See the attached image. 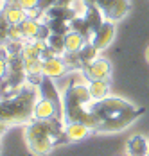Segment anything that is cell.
Wrapping results in <instances>:
<instances>
[{
    "label": "cell",
    "mask_w": 149,
    "mask_h": 156,
    "mask_svg": "<svg viewBox=\"0 0 149 156\" xmlns=\"http://www.w3.org/2000/svg\"><path fill=\"white\" fill-rule=\"evenodd\" d=\"M88 108L93 111V115L99 120V126L95 129L97 133L122 131L138 117H142L146 111V108H135L131 102L120 97H111V95L101 101H92Z\"/></svg>",
    "instance_id": "1"
},
{
    "label": "cell",
    "mask_w": 149,
    "mask_h": 156,
    "mask_svg": "<svg viewBox=\"0 0 149 156\" xmlns=\"http://www.w3.org/2000/svg\"><path fill=\"white\" fill-rule=\"evenodd\" d=\"M38 92L36 86H22L16 94L0 101V120L5 124H22L32 117Z\"/></svg>",
    "instance_id": "2"
},
{
    "label": "cell",
    "mask_w": 149,
    "mask_h": 156,
    "mask_svg": "<svg viewBox=\"0 0 149 156\" xmlns=\"http://www.w3.org/2000/svg\"><path fill=\"white\" fill-rule=\"evenodd\" d=\"M25 142L27 147L34 156H47L50 154L54 147V138L49 135L42 120H34L25 127Z\"/></svg>",
    "instance_id": "3"
},
{
    "label": "cell",
    "mask_w": 149,
    "mask_h": 156,
    "mask_svg": "<svg viewBox=\"0 0 149 156\" xmlns=\"http://www.w3.org/2000/svg\"><path fill=\"white\" fill-rule=\"evenodd\" d=\"M92 94L88 90V84H72L65 88L63 94V113L70 111L79 106H90L92 104Z\"/></svg>",
    "instance_id": "4"
},
{
    "label": "cell",
    "mask_w": 149,
    "mask_h": 156,
    "mask_svg": "<svg viewBox=\"0 0 149 156\" xmlns=\"http://www.w3.org/2000/svg\"><path fill=\"white\" fill-rule=\"evenodd\" d=\"M97 5L106 20L111 22L122 20L129 11V0H97Z\"/></svg>",
    "instance_id": "5"
},
{
    "label": "cell",
    "mask_w": 149,
    "mask_h": 156,
    "mask_svg": "<svg viewBox=\"0 0 149 156\" xmlns=\"http://www.w3.org/2000/svg\"><path fill=\"white\" fill-rule=\"evenodd\" d=\"M83 72L88 77V81H108L111 76V65L104 58H97L92 63L85 65Z\"/></svg>",
    "instance_id": "6"
},
{
    "label": "cell",
    "mask_w": 149,
    "mask_h": 156,
    "mask_svg": "<svg viewBox=\"0 0 149 156\" xmlns=\"http://www.w3.org/2000/svg\"><path fill=\"white\" fill-rule=\"evenodd\" d=\"M38 88H40V97L50 101L56 106V115L60 119H63V99H61V95L58 92V88H56V84H54V81L50 77H43L42 84Z\"/></svg>",
    "instance_id": "7"
},
{
    "label": "cell",
    "mask_w": 149,
    "mask_h": 156,
    "mask_svg": "<svg viewBox=\"0 0 149 156\" xmlns=\"http://www.w3.org/2000/svg\"><path fill=\"white\" fill-rule=\"evenodd\" d=\"M113 38H115V22L106 20L104 23H103V25H101L95 32H93V34H92L90 41L99 48V50H104V48H108L110 45H111Z\"/></svg>",
    "instance_id": "8"
},
{
    "label": "cell",
    "mask_w": 149,
    "mask_h": 156,
    "mask_svg": "<svg viewBox=\"0 0 149 156\" xmlns=\"http://www.w3.org/2000/svg\"><path fill=\"white\" fill-rule=\"evenodd\" d=\"M67 63L63 58L56 56V58H50V59H45L43 61V76L50 79H61L67 76Z\"/></svg>",
    "instance_id": "9"
},
{
    "label": "cell",
    "mask_w": 149,
    "mask_h": 156,
    "mask_svg": "<svg viewBox=\"0 0 149 156\" xmlns=\"http://www.w3.org/2000/svg\"><path fill=\"white\" fill-rule=\"evenodd\" d=\"M75 16H79L77 9L74 7H63V5H52L50 9L45 11L47 20H63V22H72Z\"/></svg>",
    "instance_id": "10"
},
{
    "label": "cell",
    "mask_w": 149,
    "mask_h": 156,
    "mask_svg": "<svg viewBox=\"0 0 149 156\" xmlns=\"http://www.w3.org/2000/svg\"><path fill=\"white\" fill-rule=\"evenodd\" d=\"M2 15L7 20L9 25H20V23L27 18V11L22 9L16 2H13V4H7V5L2 9Z\"/></svg>",
    "instance_id": "11"
},
{
    "label": "cell",
    "mask_w": 149,
    "mask_h": 156,
    "mask_svg": "<svg viewBox=\"0 0 149 156\" xmlns=\"http://www.w3.org/2000/svg\"><path fill=\"white\" fill-rule=\"evenodd\" d=\"M54 115H56V106H54L50 101L40 97V99L36 101V104H34L32 117H34L36 120H45V119H50V117H54ZM56 117H58V115H56Z\"/></svg>",
    "instance_id": "12"
},
{
    "label": "cell",
    "mask_w": 149,
    "mask_h": 156,
    "mask_svg": "<svg viewBox=\"0 0 149 156\" xmlns=\"http://www.w3.org/2000/svg\"><path fill=\"white\" fill-rule=\"evenodd\" d=\"M128 156H149V142L140 135L131 136L128 142Z\"/></svg>",
    "instance_id": "13"
},
{
    "label": "cell",
    "mask_w": 149,
    "mask_h": 156,
    "mask_svg": "<svg viewBox=\"0 0 149 156\" xmlns=\"http://www.w3.org/2000/svg\"><path fill=\"white\" fill-rule=\"evenodd\" d=\"M85 20H86V23L90 25V29L92 32H95L103 23L106 22L104 15H103V11L99 9V5H90V7H85Z\"/></svg>",
    "instance_id": "14"
},
{
    "label": "cell",
    "mask_w": 149,
    "mask_h": 156,
    "mask_svg": "<svg viewBox=\"0 0 149 156\" xmlns=\"http://www.w3.org/2000/svg\"><path fill=\"white\" fill-rule=\"evenodd\" d=\"M90 131H92L90 127H86L85 124H79V122H70V124L65 126V133H67L68 142L83 140V138H86V136H88Z\"/></svg>",
    "instance_id": "15"
},
{
    "label": "cell",
    "mask_w": 149,
    "mask_h": 156,
    "mask_svg": "<svg viewBox=\"0 0 149 156\" xmlns=\"http://www.w3.org/2000/svg\"><path fill=\"white\" fill-rule=\"evenodd\" d=\"M86 38L75 31H68L65 34V52H79L85 45Z\"/></svg>",
    "instance_id": "16"
},
{
    "label": "cell",
    "mask_w": 149,
    "mask_h": 156,
    "mask_svg": "<svg viewBox=\"0 0 149 156\" xmlns=\"http://www.w3.org/2000/svg\"><path fill=\"white\" fill-rule=\"evenodd\" d=\"M43 122V126H45V129L49 131V135L56 140L58 136H61L63 133H65V120L63 119H60V117H50V119H45V120H42Z\"/></svg>",
    "instance_id": "17"
},
{
    "label": "cell",
    "mask_w": 149,
    "mask_h": 156,
    "mask_svg": "<svg viewBox=\"0 0 149 156\" xmlns=\"http://www.w3.org/2000/svg\"><path fill=\"white\" fill-rule=\"evenodd\" d=\"M88 90L93 101H101L110 97V84L108 81H88Z\"/></svg>",
    "instance_id": "18"
},
{
    "label": "cell",
    "mask_w": 149,
    "mask_h": 156,
    "mask_svg": "<svg viewBox=\"0 0 149 156\" xmlns=\"http://www.w3.org/2000/svg\"><path fill=\"white\" fill-rule=\"evenodd\" d=\"M20 29H22V34H24L25 40H34L36 34H38V29H40V20L27 16V18L20 23Z\"/></svg>",
    "instance_id": "19"
},
{
    "label": "cell",
    "mask_w": 149,
    "mask_h": 156,
    "mask_svg": "<svg viewBox=\"0 0 149 156\" xmlns=\"http://www.w3.org/2000/svg\"><path fill=\"white\" fill-rule=\"evenodd\" d=\"M97 52H99V48L95 47L90 40H86L85 45L81 47V50L77 52V54H79V59H81V63H83V66L88 65V63H92L93 59H97Z\"/></svg>",
    "instance_id": "20"
},
{
    "label": "cell",
    "mask_w": 149,
    "mask_h": 156,
    "mask_svg": "<svg viewBox=\"0 0 149 156\" xmlns=\"http://www.w3.org/2000/svg\"><path fill=\"white\" fill-rule=\"evenodd\" d=\"M70 31H75V32H79V34H83L86 40H90L92 38V29H90V25L86 23V20H85V16L83 15H79V16H75L74 20L70 22Z\"/></svg>",
    "instance_id": "21"
},
{
    "label": "cell",
    "mask_w": 149,
    "mask_h": 156,
    "mask_svg": "<svg viewBox=\"0 0 149 156\" xmlns=\"http://www.w3.org/2000/svg\"><path fill=\"white\" fill-rule=\"evenodd\" d=\"M45 23L49 25V29L52 34H61L65 36L70 31V22H63V20H45Z\"/></svg>",
    "instance_id": "22"
},
{
    "label": "cell",
    "mask_w": 149,
    "mask_h": 156,
    "mask_svg": "<svg viewBox=\"0 0 149 156\" xmlns=\"http://www.w3.org/2000/svg\"><path fill=\"white\" fill-rule=\"evenodd\" d=\"M24 70L25 74H43V59L34 58V59H24Z\"/></svg>",
    "instance_id": "23"
},
{
    "label": "cell",
    "mask_w": 149,
    "mask_h": 156,
    "mask_svg": "<svg viewBox=\"0 0 149 156\" xmlns=\"http://www.w3.org/2000/svg\"><path fill=\"white\" fill-rule=\"evenodd\" d=\"M49 47H52L58 54H65V36L61 34H50L49 40H47Z\"/></svg>",
    "instance_id": "24"
},
{
    "label": "cell",
    "mask_w": 149,
    "mask_h": 156,
    "mask_svg": "<svg viewBox=\"0 0 149 156\" xmlns=\"http://www.w3.org/2000/svg\"><path fill=\"white\" fill-rule=\"evenodd\" d=\"M7 41H25L20 25H9V29H7Z\"/></svg>",
    "instance_id": "25"
},
{
    "label": "cell",
    "mask_w": 149,
    "mask_h": 156,
    "mask_svg": "<svg viewBox=\"0 0 149 156\" xmlns=\"http://www.w3.org/2000/svg\"><path fill=\"white\" fill-rule=\"evenodd\" d=\"M7 29H9V23H7V20L4 18L2 11H0V45L7 43Z\"/></svg>",
    "instance_id": "26"
},
{
    "label": "cell",
    "mask_w": 149,
    "mask_h": 156,
    "mask_svg": "<svg viewBox=\"0 0 149 156\" xmlns=\"http://www.w3.org/2000/svg\"><path fill=\"white\" fill-rule=\"evenodd\" d=\"M15 2L22 9H25L27 13L32 11V9H38V4H40V0H15Z\"/></svg>",
    "instance_id": "27"
},
{
    "label": "cell",
    "mask_w": 149,
    "mask_h": 156,
    "mask_svg": "<svg viewBox=\"0 0 149 156\" xmlns=\"http://www.w3.org/2000/svg\"><path fill=\"white\" fill-rule=\"evenodd\" d=\"M52 32L49 29V25L47 23H40V29H38V34H36V40H49V36H50Z\"/></svg>",
    "instance_id": "28"
},
{
    "label": "cell",
    "mask_w": 149,
    "mask_h": 156,
    "mask_svg": "<svg viewBox=\"0 0 149 156\" xmlns=\"http://www.w3.org/2000/svg\"><path fill=\"white\" fill-rule=\"evenodd\" d=\"M56 56H60V54H58V52H56L52 47H47L43 52L40 54V58H42L43 61H45V59H50V58H56Z\"/></svg>",
    "instance_id": "29"
},
{
    "label": "cell",
    "mask_w": 149,
    "mask_h": 156,
    "mask_svg": "<svg viewBox=\"0 0 149 156\" xmlns=\"http://www.w3.org/2000/svg\"><path fill=\"white\" fill-rule=\"evenodd\" d=\"M7 76V58L0 56V81Z\"/></svg>",
    "instance_id": "30"
},
{
    "label": "cell",
    "mask_w": 149,
    "mask_h": 156,
    "mask_svg": "<svg viewBox=\"0 0 149 156\" xmlns=\"http://www.w3.org/2000/svg\"><path fill=\"white\" fill-rule=\"evenodd\" d=\"M56 2H58V0H40V4H38V9L45 13L47 9H50L52 5H56Z\"/></svg>",
    "instance_id": "31"
},
{
    "label": "cell",
    "mask_w": 149,
    "mask_h": 156,
    "mask_svg": "<svg viewBox=\"0 0 149 156\" xmlns=\"http://www.w3.org/2000/svg\"><path fill=\"white\" fill-rule=\"evenodd\" d=\"M72 2H74V0H58V2H56V5H63V7H70V5H72Z\"/></svg>",
    "instance_id": "32"
},
{
    "label": "cell",
    "mask_w": 149,
    "mask_h": 156,
    "mask_svg": "<svg viewBox=\"0 0 149 156\" xmlns=\"http://www.w3.org/2000/svg\"><path fill=\"white\" fill-rule=\"evenodd\" d=\"M85 7H90V5H97V0H81Z\"/></svg>",
    "instance_id": "33"
},
{
    "label": "cell",
    "mask_w": 149,
    "mask_h": 156,
    "mask_svg": "<svg viewBox=\"0 0 149 156\" xmlns=\"http://www.w3.org/2000/svg\"><path fill=\"white\" fill-rule=\"evenodd\" d=\"M5 129H7V124L0 120V135H4V133H5Z\"/></svg>",
    "instance_id": "34"
},
{
    "label": "cell",
    "mask_w": 149,
    "mask_h": 156,
    "mask_svg": "<svg viewBox=\"0 0 149 156\" xmlns=\"http://www.w3.org/2000/svg\"><path fill=\"white\" fill-rule=\"evenodd\" d=\"M146 59H147V63H149V47H147V50H146Z\"/></svg>",
    "instance_id": "35"
},
{
    "label": "cell",
    "mask_w": 149,
    "mask_h": 156,
    "mask_svg": "<svg viewBox=\"0 0 149 156\" xmlns=\"http://www.w3.org/2000/svg\"><path fill=\"white\" fill-rule=\"evenodd\" d=\"M2 99H4V95H2V90H0V101H2Z\"/></svg>",
    "instance_id": "36"
}]
</instances>
